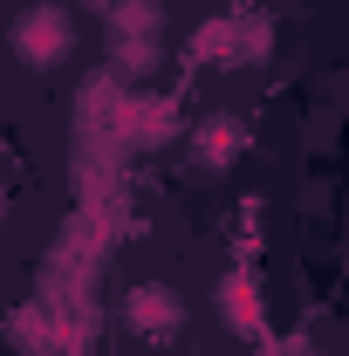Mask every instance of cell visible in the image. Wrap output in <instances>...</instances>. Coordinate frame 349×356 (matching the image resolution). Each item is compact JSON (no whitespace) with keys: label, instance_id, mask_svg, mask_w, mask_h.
<instances>
[{"label":"cell","instance_id":"8992f818","mask_svg":"<svg viewBox=\"0 0 349 356\" xmlns=\"http://www.w3.org/2000/svg\"><path fill=\"white\" fill-rule=\"evenodd\" d=\"M240 144H247L240 117H206V124L192 131V151H199V165H233V158H240Z\"/></svg>","mask_w":349,"mask_h":356},{"label":"cell","instance_id":"52a82bcc","mask_svg":"<svg viewBox=\"0 0 349 356\" xmlns=\"http://www.w3.org/2000/svg\"><path fill=\"white\" fill-rule=\"evenodd\" d=\"M219 309H226L233 329H261V295H254L247 274H226V281H219Z\"/></svg>","mask_w":349,"mask_h":356},{"label":"cell","instance_id":"277c9868","mask_svg":"<svg viewBox=\"0 0 349 356\" xmlns=\"http://www.w3.org/2000/svg\"><path fill=\"white\" fill-rule=\"evenodd\" d=\"M110 131L137 144V151H158V144H172L178 137V110L165 96H117L110 103Z\"/></svg>","mask_w":349,"mask_h":356},{"label":"cell","instance_id":"3957f363","mask_svg":"<svg viewBox=\"0 0 349 356\" xmlns=\"http://www.w3.org/2000/svg\"><path fill=\"white\" fill-rule=\"evenodd\" d=\"M254 55H267L261 14H219L192 35V62H254Z\"/></svg>","mask_w":349,"mask_h":356},{"label":"cell","instance_id":"7a4b0ae2","mask_svg":"<svg viewBox=\"0 0 349 356\" xmlns=\"http://www.w3.org/2000/svg\"><path fill=\"white\" fill-rule=\"evenodd\" d=\"M69 48H76V21H69V7H21V21H14V55L21 62H35V69H55V62H69Z\"/></svg>","mask_w":349,"mask_h":356},{"label":"cell","instance_id":"6da1fadb","mask_svg":"<svg viewBox=\"0 0 349 356\" xmlns=\"http://www.w3.org/2000/svg\"><path fill=\"white\" fill-rule=\"evenodd\" d=\"M103 21H110V48H117V62H124L131 76L158 62V35H165V14H158V0H117Z\"/></svg>","mask_w":349,"mask_h":356},{"label":"cell","instance_id":"5b68a950","mask_svg":"<svg viewBox=\"0 0 349 356\" xmlns=\"http://www.w3.org/2000/svg\"><path fill=\"white\" fill-rule=\"evenodd\" d=\"M124 315H131L137 336H158V343H165L178 322H185V302H178V288H165V281H137L131 302H124Z\"/></svg>","mask_w":349,"mask_h":356},{"label":"cell","instance_id":"ba28073f","mask_svg":"<svg viewBox=\"0 0 349 356\" xmlns=\"http://www.w3.org/2000/svg\"><path fill=\"white\" fill-rule=\"evenodd\" d=\"M89 7H103V14H110V7H117V0H89Z\"/></svg>","mask_w":349,"mask_h":356}]
</instances>
